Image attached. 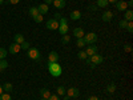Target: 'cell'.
<instances>
[{
    "label": "cell",
    "mask_w": 133,
    "mask_h": 100,
    "mask_svg": "<svg viewBox=\"0 0 133 100\" xmlns=\"http://www.w3.org/2000/svg\"><path fill=\"white\" fill-rule=\"evenodd\" d=\"M48 71H49V73L53 77H59V76H61L63 68H61V65L59 63H51V61H48Z\"/></svg>",
    "instance_id": "1"
},
{
    "label": "cell",
    "mask_w": 133,
    "mask_h": 100,
    "mask_svg": "<svg viewBox=\"0 0 133 100\" xmlns=\"http://www.w3.org/2000/svg\"><path fill=\"white\" fill-rule=\"evenodd\" d=\"M27 55H28V58L32 59V60H35V61H40V51L37 48H28L27 49Z\"/></svg>",
    "instance_id": "2"
},
{
    "label": "cell",
    "mask_w": 133,
    "mask_h": 100,
    "mask_svg": "<svg viewBox=\"0 0 133 100\" xmlns=\"http://www.w3.org/2000/svg\"><path fill=\"white\" fill-rule=\"evenodd\" d=\"M84 41H85V44H89V46H92V44H95L96 41H97V35L95 32H88V33H85L84 35Z\"/></svg>",
    "instance_id": "3"
},
{
    "label": "cell",
    "mask_w": 133,
    "mask_h": 100,
    "mask_svg": "<svg viewBox=\"0 0 133 100\" xmlns=\"http://www.w3.org/2000/svg\"><path fill=\"white\" fill-rule=\"evenodd\" d=\"M89 61H91V67L92 68H95L96 65H98V64H101L103 61H104V58L101 56V55H98V53H95L93 56H91L89 58Z\"/></svg>",
    "instance_id": "4"
},
{
    "label": "cell",
    "mask_w": 133,
    "mask_h": 100,
    "mask_svg": "<svg viewBox=\"0 0 133 100\" xmlns=\"http://www.w3.org/2000/svg\"><path fill=\"white\" fill-rule=\"evenodd\" d=\"M66 96H69V99H77L80 96V91H79V88H75V87H71L68 91L65 92Z\"/></svg>",
    "instance_id": "5"
},
{
    "label": "cell",
    "mask_w": 133,
    "mask_h": 100,
    "mask_svg": "<svg viewBox=\"0 0 133 100\" xmlns=\"http://www.w3.org/2000/svg\"><path fill=\"white\" fill-rule=\"evenodd\" d=\"M59 21L56 20V19H49L48 21H47V29H51V31H55V29H57L59 28Z\"/></svg>",
    "instance_id": "6"
},
{
    "label": "cell",
    "mask_w": 133,
    "mask_h": 100,
    "mask_svg": "<svg viewBox=\"0 0 133 100\" xmlns=\"http://www.w3.org/2000/svg\"><path fill=\"white\" fill-rule=\"evenodd\" d=\"M59 59H60V56H59L57 52H55V51H51V52H49V55H48V61H51V63H59Z\"/></svg>",
    "instance_id": "7"
},
{
    "label": "cell",
    "mask_w": 133,
    "mask_h": 100,
    "mask_svg": "<svg viewBox=\"0 0 133 100\" xmlns=\"http://www.w3.org/2000/svg\"><path fill=\"white\" fill-rule=\"evenodd\" d=\"M20 51H21L20 44H17V43L11 44L9 48H8V52H9V53H12V55H16V53H17V52H20Z\"/></svg>",
    "instance_id": "8"
},
{
    "label": "cell",
    "mask_w": 133,
    "mask_h": 100,
    "mask_svg": "<svg viewBox=\"0 0 133 100\" xmlns=\"http://www.w3.org/2000/svg\"><path fill=\"white\" fill-rule=\"evenodd\" d=\"M116 8L118 11H121V12H125L127 8H128V4H127V2H124V0H118V2L116 3Z\"/></svg>",
    "instance_id": "9"
},
{
    "label": "cell",
    "mask_w": 133,
    "mask_h": 100,
    "mask_svg": "<svg viewBox=\"0 0 133 100\" xmlns=\"http://www.w3.org/2000/svg\"><path fill=\"white\" fill-rule=\"evenodd\" d=\"M85 53H87V56H88V58L93 56L95 53H97V47L95 46V44H92V46H89V47L85 49Z\"/></svg>",
    "instance_id": "10"
},
{
    "label": "cell",
    "mask_w": 133,
    "mask_h": 100,
    "mask_svg": "<svg viewBox=\"0 0 133 100\" xmlns=\"http://www.w3.org/2000/svg\"><path fill=\"white\" fill-rule=\"evenodd\" d=\"M72 33H73V36H75L76 39H81V38H84V35H85L84 29H83V28H80V27H79V28H75Z\"/></svg>",
    "instance_id": "11"
},
{
    "label": "cell",
    "mask_w": 133,
    "mask_h": 100,
    "mask_svg": "<svg viewBox=\"0 0 133 100\" xmlns=\"http://www.w3.org/2000/svg\"><path fill=\"white\" fill-rule=\"evenodd\" d=\"M113 19V14L110 12V11H104V14H103V20L105 21V23H109L110 20Z\"/></svg>",
    "instance_id": "12"
},
{
    "label": "cell",
    "mask_w": 133,
    "mask_h": 100,
    "mask_svg": "<svg viewBox=\"0 0 133 100\" xmlns=\"http://www.w3.org/2000/svg\"><path fill=\"white\" fill-rule=\"evenodd\" d=\"M37 9H39V14H40V15H45L48 11H49V5H47L45 3H44V4H40V5L37 7Z\"/></svg>",
    "instance_id": "13"
},
{
    "label": "cell",
    "mask_w": 133,
    "mask_h": 100,
    "mask_svg": "<svg viewBox=\"0 0 133 100\" xmlns=\"http://www.w3.org/2000/svg\"><path fill=\"white\" fill-rule=\"evenodd\" d=\"M69 17H71L72 20H80V19H81V12H80L79 9H75V11H72V12H71Z\"/></svg>",
    "instance_id": "14"
},
{
    "label": "cell",
    "mask_w": 133,
    "mask_h": 100,
    "mask_svg": "<svg viewBox=\"0 0 133 100\" xmlns=\"http://www.w3.org/2000/svg\"><path fill=\"white\" fill-rule=\"evenodd\" d=\"M68 29H69L68 24H59V28H57L60 35H66V33H68Z\"/></svg>",
    "instance_id": "15"
},
{
    "label": "cell",
    "mask_w": 133,
    "mask_h": 100,
    "mask_svg": "<svg viewBox=\"0 0 133 100\" xmlns=\"http://www.w3.org/2000/svg\"><path fill=\"white\" fill-rule=\"evenodd\" d=\"M52 4L55 5V8L61 9V8H64V7H65V0H53Z\"/></svg>",
    "instance_id": "16"
},
{
    "label": "cell",
    "mask_w": 133,
    "mask_h": 100,
    "mask_svg": "<svg viewBox=\"0 0 133 100\" xmlns=\"http://www.w3.org/2000/svg\"><path fill=\"white\" fill-rule=\"evenodd\" d=\"M124 19H125L127 21H132V20H133V11H132V9H127V11H125Z\"/></svg>",
    "instance_id": "17"
},
{
    "label": "cell",
    "mask_w": 133,
    "mask_h": 100,
    "mask_svg": "<svg viewBox=\"0 0 133 100\" xmlns=\"http://www.w3.org/2000/svg\"><path fill=\"white\" fill-rule=\"evenodd\" d=\"M40 95H41L43 99H48L51 96V92L47 90V88H41V90H40Z\"/></svg>",
    "instance_id": "18"
},
{
    "label": "cell",
    "mask_w": 133,
    "mask_h": 100,
    "mask_svg": "<svg viewBox=\"0 0 133 100\" xmlns=\"http://www.w3.org/2000/svg\"><path fill=\"white\" fill-rule=\"evenodd\" d=\"M14 40H15V43H17V44H21L23 41H25V40H24V36L21 35V33H16L15 38H14Z\"/></svg>",
    "instance_id": "19"
},
{
    "label": "cell",
    "mask_w": 133,
    "mask_h": 100,
    "mask_svg": "<svg viewBox=\"0 0 133 100\" xmlns=\"http://www.w3.org/2000/svg\"><path fill=\"white\" fill-rule=\"evenodd\" d=\"M36 15H39V9H37V7H31V8H29V16L33 19Z\"/></svg>",
    "instance_id": "20"
},
{
    "label": "cell",
    "mask_w": 133,
    "mask_h": 100,
    "mask_svg": "<svg viewBox=\"0 0 133 100\" xmlns=\"http://www.w3.org/2000/svg\"><path fill=\"white\" fill-rule=\"evenodd\" d=\"M7 68H8V61L5 59L0 60V72H4V70H7Z\"/></svg>",
    "instance_id": "21"
},
{
    "label": "cell",
    "mask_w": 133,
    "mask_h": 100,
    "mask_svg": "<svg viewBox=\"0 0 133 100\" xmlns=\"http://www.w3.org/2000/svg\"><path fill=\"white\" fill-rule=\"evenodd\" d=\"M2 87H3V91H5V92H8V93L12 91V88H14V85L11 84V83H4Z\"/></svg>",
    "instance_id": "22"
},
{
    "label": "cell",
    "mask_w": 133,
    "mask_h": 100,
    "mask_svg": "<svg viewBox=\"0 0 133 100\" xmlns=\"http://www.w3.org/2000/svg\"><path fill=\"white\" fill-rule=\"evenodd\" d=\"M108 0H97V3H96V7H100V8H105L108 5Z\"/></svg>",
    "instance_id": "23"
},
{
    "label": "cell",
    "mask_w": 133,
    "mask_h": 100,
    "mask_svg": "<svg viewBox=\"0 0 133 100\" xmlns=\"http://www.w3.org/2000/svg\"><path fill=\"white\" fill-rule=\"evenodd\" d=\"M107 91H108V93H115V91H116V84H115V83H110V84H108V87H107Z\"/></svg>",
    "instance_id": "24"
},
{
    "label": "cell",
    "mask_w": 133,
    "mask_h": 100,
    "mask_svg": "<svg viewBox=\"0 0 133 100\" xmlns=\"http://www.w3.org/2000/svg\"><path fill=\"white\" fill-rule=\"evenodd\" d=\"M77 58H79L80 60H87V59H88L85 51H79V53H77Z\"/></svg>",
    "instance_id": "25"
},
{
    "label": "cell",
    "mask_w": 133,
    "mask_h": 100,
    "mask_svg": "<svg viewBox=\"0 0 133 100\" xmlns=\"http://www.w3.org/2000/svg\"><path fill=\"white\" fill-rule=\"evenodd\" d=\"M65 92H66V90H65L63 85H59V87H57V95H59V96H64Z\"/></svg>",
    "instance_id": "26"
},
{
    "label": "cell",
    "mask_w": 133,
    "mask_h": 100,
    "mask_svg": "<svg viewBox=\"0 0 133 100\" xmlns=\"http://www.w3.org/2000/svg\"><path fill=\"white\" fill-rule=\"evenodd\" d=\"M76 46L79 47V48L85 47V41H84V39H83V38H81V39H77V40H76Z\"/></svg>",
    "instance_id": "27"
},
{
    "label": "cell",
    "mask_w": 133,
    "mask_h": 100,
    "mask_svg": "<svg viewBox=\"0 0 133 100\" xmlns=\"http://www.w3.org/2000/svg\"><path fill=\"white\" fill-rule=\"evenodd\" d=\"M127 24H128V21H127L125 19H121V20L118 21V27H120L121 29H125V27H127Z\"/></svg>",
    "instance_id": "28"
},
{
    "label": "cell",
    "mask_w": 133,
    "mask_h": 100,
    "mask_svg": "<svg viewBox=\"0 0 133 100\" xmlns=\"http://www.w3.org/2000/svg\"><path fill=\"white\" fill-rule=\"evenodd\" d=\"M0 100H12V99H11V95L8 92H3L0 95Z\"/></svg>",
    "instance_id": "29"
},
{
    "label": "cell",
    "mask_w": 133,
    "mask_h": 100,
    "mask_svg": "<svg viewBox=\"0 0 133 100\" xmlns=\"http://www.w3.org/2000/svg\"><path fill=\"white\" fill-rule=\"evenodd\" d=\"M7 53H8V51H7L5 48H0V60H3V59H5V56H7Z\"/></svg>",
    "instance_id": "30"
},
{
    "label": "cell",
    "mask_w": 133,
    "mask_h": 100,
    "mask_svg": "<svg viewBox=\"0 0 133 100\" xmlns=\"http://www.w3.org/2000/svg\"><path fill=\"white\" fill-rule=\"evenodd\" d=\"M71 40V36L69 35H63V39H61V43L63 44H68Z\"/></svg>",
    "instance_id": "31"
},
{
    "label": "cell",
    "mask_w": 133,
    "mask_h": 100,
    "mask_svg": "<svg viewBox=\"0 0 133 100\" xmlns=\"http://www.w3.org/2000/svg\"><path fill=\"white\" fill-rule=\"evenodd\" d=\"M125 29L128 31V32H133V21H128V24H127V27H125Z\"/></svg>",
    "instance_id": "32"
},
{
    "label": "cell",
    "mask_w": 133,
    "mask_h": 100,
    "mask_svg": "<svg viewBox=\"0 0 133 100\" xmlns=\"http://www.w3.org/2000/svg\"><path fill=\"white\" fill-rule=\"evenodd\" d=\"M20 48L24 49V51H27V49L29 48V43H28V41H23V43L20 44Z\"/></svg>",
    "instance_id": "33"
},
{
    "label": "cell",
    "mask_w": 133,
    "mask_h": 100,
    "mask_svg": "<svg viewBox=\"0 0 133 100\" xmlns=\"http://www.w3.org/2000/svg\"><path fill=\"white\" fill-rule=\"evenodd\" d=\"M33 20H35L36 23H41V21H43V15H40V14L36 15L35 17H33Z\"/></svg>",
    "instance_id": "34"
},
{
    "label": "cell",
    "mask_w": 133,
    "mask_h": 100,
    "mask_svg": "<svg viewBox=\"0 0 133 100\" xmlns=\"http://www.w3.org/2000/svg\"><path fill=\"white\" fill-rule=\"evenodd\" d=\"M48 100H60V96L56 93V95H51L49 97H48Z\"/></svg>",
    "instance_id": "35"
},
{
    "label": "cell",
    "mask_w": 133,
    "mask_h": 100,
    "mask_svg": "<svg viewBox=\"0 0 133 100\" xmlns=\"http://www.w3.org/2000/svg\"><path fill=\"white\" fill-rule=\"evenodd\" d=\"M124 49H125V52H132V46H130V44H125Z\"/></svg>",
    "instance_id": "36"
},
{
    "label": "cell",
    "mask_w": 133,
    "mask_h": 100,
    "mask_svg": "<svg viewBox=\"0 0 133 100\" xmlns=\"http://www.w3.org/2000/svg\"><path fill=\"white\" fill-rule=\"evenodd\" d=\"M60 24H68V19L61 17V19H60Z\"/></svg>",
    "instance_id": "37"
},
{
    "label": "cell",
    "mask_w": 133,
    "mask_h": 100,
    "mask_svg": "<svg viewBox=\"0 0 133 100\" xmlns=\"http://www.w3.org/2000/svg\"><path fill=\"white\" fill-rule=\"evenodd\" d=\"M8 2H9L11 4H17V3L20 2V0H8Z\"/></svg>",
    "instance_id": "38"
},
{
    "label": "cell",
    "mask_w": 133,
    "mask_h": 100,
    "mask_svg": "<svg viewBox=\"0 0 133 100\" xmlns=\"http://www.w3.org/2000/svg\"><path fill=\"white\" fill-rule=\"evenodd\" d=\"M88 100H98V97L97 96H89V97H88Z\"/></svg>",
    "instance_id": "39"
},
{
    "label": "cell",
    "mask_w": 133,
    "mask_h": 100,
    "mask_svg": "<svg viewBox=\"0 0 133 100\" xmlns=\"http://www.w3.org/2000/svg\"><path fill=\"white\" fill-rule=\"evenodd\" d=\"M127 4H128V7H130V8H132V7H133V0H129V2H128Z\"/></svg>",
    "instance_id": "40"
},
{
    "label": "cell",
    "mask_w": 133,
    "mask_h": 100,
    "mask_svg": "<svg viewBox=\"0 0 133 100\" xmlns=\"http://www.w3.org/2000/svg\"><path fill=\"white\" fill-rule=\"evenodd\" d=\"M52 2H53V0H44V3H45L47 5H49V4H51Z\"/></svg>",
    "instance_id": "41"
},
{
    "label": "cell",
    "mask_w": 133,
    "mask_h": 100,
    "mask_svg": "<svg viewBox=\"0 0 133 100\" xmlns=\"http://www.w3.org/2000/svg\"><path fill=\"white\" fill-rule=\"evenodd\" d=\"M55 17H56V20H57V19H61L63 16H61L60 14H55Z\"/></svg>",
    "instance_id": "42"
},
{
    "label": "cell",
    "mask_w": 133,
    "mask_h": 100,
    "mask_svg": "<svg viewBox=\"0 0 133 100\" xmlns=\"http://www.w3.org/2000/svg\"><path fill=\"white\" fill-rule=\"evenodd\" d=\"M89 9H92V11H96V9H97V7H96V5H91V7H89Z\"/></svg>",
    "instance_id": "43"
},
{
    "label": "cell",
    "mask_w": 133,
    "mask_h": 100,
    "mask_svg": "<svg viewBox=\"0 0 133 100\" xmlns=\"http://www.w3.org/2000/svg\"><path fill=\"white\" fill-rule=\"evenodd\" d=\"M118 0H108V3H117Z\"/></svg>",
    "instance_id": "44"
},
{
    "label": "cell",
    "mask_w": 133,
    "mask_h": 100,
    "mask_svg": "<svg viewBox=\"0 0 133 100\" xmlns=\"http://www.w3.org/2000/svg\"><path fill=\"white\" fill-rule=\"evenodd\" d=\"M3 92H4V91H3V87H2V85H0V95H2Z\"/></svg>",
    "instance_id": "45"
},
{
    "label": "cell",
    "mask_w": 133,
    "mask_h": 100,
    "mask_svg": "<svg viewBox=\"0 0 133 100\" xmlns=\"http://www.w3.org/2000/svg\"><path fill=\"white\" fill-rule=\"evenodd\" d=\"M64 100H69V96H66V95H64Z\"/></svg>",
    "instance_id": "46"
},
{
    "label": "cell",
    "mask_w": 133,
    "mask_h": 100,
    "mask_svg": "<svg viewBox=\"0 0 133 100\" xmlns=\"http://www.w3.org/2000/svg\"><path fill=\"white\" fill-rule=\"evenodd\" d=\"M4 3V0H0V4H3Z\"/></svg>",
    "instance_id": "47"
},
{
    "label": "cell",
    "mask_w": 133,
    "mask_h": 100,
    "mask_svg": "<svg viewBox=\"0 0 133 100\" xmlns=\"http://www.w3.org/2000/svg\"><path fill=\"white\" fill-rule=\"evenodd\" d=\"M40 100H48V99H43V97H41V99H40Z\"/></svg>",
    "instance_id": "48"
}]
</instances>
